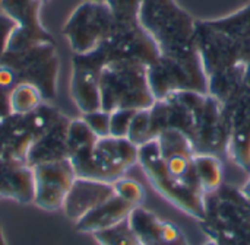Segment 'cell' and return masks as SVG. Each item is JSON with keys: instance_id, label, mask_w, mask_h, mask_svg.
<instances>
[{"instance_id": "cell-1", "label": "cell", "mask_w": 250, "mask_h": 245, "mask_svg": "<svg viewBox=\"0 0 250 245\" xmlns=\"http://www.w3.org/2000/svg\"><path fill=\"white\" fill-rule=\"evenodd\" d=\"M151 133L157 139L164 130H177L196 153H227L230 127L224 105L209 94L177 91L157 99L149 108Z\"/></svg>"}, {"instance_id": "cell-2", "label": "cell", "mask_w": 250, "mask_h": 245, "mask_svg": "<svg viewBox=\"0 0 250 245\" xmlns=\"http://www.w3.org/2000/svg\"><path fill=\"white\" fill-rule=\"evenodd\" d=\"M139 20L160 50V57L205 72L196 47V20L176 0H142Z\"/></svg>"}, {"instance_id": "cell-3", "label": "cell", "mask_w": 250, "mask_h": 245, "mask_svg": "<svg viewBox=\"0 0 250 245\" xmlns=\"http://www.w3.org/2000/svg\"><path fill=\"white\" fill-rule=\"evenodd\" d=\"M199 226L218 244L250 245V203L242 188L221 184L205 194V218Z\"/></svg>"}, {"instance_id": "cell-4", "label": "cell", "mask_w": 250, "mask_h": 245, "mask_svg": "<svg viewBox=\"0 0 250 245\" xmlns=\"http://www.w3.org/2000/svg\"><path fill=\"white\" fill-rule=\"evenodd\" d=\"M101 110H145L155 104L148 80V66L138 60H114L100 73Z\"/></svg>"}, {"instance_id": "cell-5", "label": "cell", "mask_w": 250, "mask_h": 245, "mask_svg": "<svg viewBox=\"0 0 250 245\" xmlns=\"http://www.w3.org/2000/svg\"><path fill=\"white\" fill-rule=\"evenodd\" d=\"M138 164L142 167L148 181L167 202L195 218L198 222L205 218V196L176 181L167 171L158 142L152 139L138 148Z\"/></svg>"}, {"instance_id": "cell-6", "label": "cell", "mask_w": 250, "mask_h": 245, "mask_svg": "<svg viewBox=\"0 0 250 245\" xmlns=\"http://www.w3.org/2000/svg\"><path fill=\"white\" fill-rule=\"evenodd\" d=\"M0 64L15 72L18 83L37 86L44 101L56 98L60 60L54 42H41L21 53H6Z\"/></svg>"}, {"instance_id": "cell-7", "label": "cell", "mask_w": 250, "mask_h": 245, "mask_svg": "<svg viewBox=\"0 0 250 245\" xmlns=\"http://www.w3.org/2000/svg\"><path fill=\"white\" fill-rule=\"evenodd\" d=\"M114 16L107 1L85 0L69 16L63 35L75 54L95 51L111 34Z\"/></svg>"}, {"instance_id": "cell-8", "label": "cell", "mask_w": 250, "mask_h": 245, "mask_svg": "<svg viewBox=\"0 0 250 245\" xmlns=\"http://www.w3.org/2000/svg\"><path fill=\"white\" fill-rule=\"evenodd\" d=\"M34 175V205L45 212L63 209L66 196L76 178L70 159L31 167Z\"/></svg>"}, {"instance_id": "cell-9", "label": "cell", "mask_w": 250, "mask_h": 245, "mask_svg": "<svg viewBox=\"0 0 250 245\" xmlns=\"http://www.w3.org/2000/svg\"><path fill=\"white\" fill-rule=\"evenodd\" d=\"M223 105L230 127L227 155L250 174V82L246 80Z\"/></svg>"}, {"instance_id": "cell-10", "label": "cell", "mask_w": 250, "mask_h": 245, "mask_svg": "<svg viewBox=\"0 0 250 245\" xmlns=\"http://www.w3.org/2000/svg\"><path fill=\"white\" fill-rule=\"evenodd\" d=\"M41 0H1V10L16 23V29L10 37L7 51L19 53L41 42H54L51 34L41 23Z\"/></svg>"}, {"instance_id": "cell-11", "label": "cell", "mask_w": 250, "mask_h": 245, "mask_svg": "<svg viewBox=\"0 0 250 245\" xmlns=\"http://www.w3.org/2000/svg\"><path fill=\"white\" fill-rule=\"evenodd\" d=\"M103 67L104 61L97 51L73 56L70 95L82 114L101 110L100 73Z\"/></svg>"}, {"instance_id": "cell-12", "label": "cell", "mask_w": 250, "mask_h": 245, "mask_svg": "<svg viewBox=\"0 0 250 245\" xmlns=\"http://www.w3.org/2000/svg\"><path fill=\"white\" fill-rule=\"evenodd\" d=\"M127 219L142 245H189L177 225L160 219L155 213L141 206L135 207Z\"/></svg>"}, {"instance_id": "cell-13", "label": "cell", "mask_w": 250, "mask_h": 245, "mask_svg": "<svg viewBox=\"0 0 250 245\" xmlns=\"http://www.w3.org/2000/svg\"><path fill=\"white\" fill-rule=\"evenodd\" d=\"M114 194V186L110 183L76 177L63 205L64 215L70 221L78 222L85 215H88L89 212L101 206L104 202L111 199Z\"/></svg>"}, {"instance_id": "cell-14", "label": "cell", "mask_w": 250, "mask_h": 245, "mask_svg": "<svg viewBox=\"0 0 250 245\" xmlns=\"http://www.w3.org/2000/svg\"><path fill=\"white\" fill-rule=\"evenodd\" d=\"M75 174L78 178H86L101 183H116L123 178L127 172L123 167H120L114 158L98 143L94 148L79 152L69 158Z\"/></svg>"}, {"instance_id": "cell-15", "label": "cell", "mask_w": 250, "mask_h": 245, "mask_svg": "<svg viewBox=\"0 0 250 245\" xmlns=\"http://www.w3.org/2000/svg\"><path fill=\"white\" fill-rule=\"evenodd\" d=\"M70 120L64 115L42 136L32 142L26 153V165L34 167L44 162L69 159L67 152V129Z\"/></svg>"}, {"instance_id": "cell-16", "label": "cell", "mask_w": 250, "mask_h": 245, "mask_svg": "<svg viewBox=\"0 0 250 245\" xmlns=\"http://www.w3.org/2000/svg\"><path fill=\"white\" fill-rule=\"evenodd\" d=\"M132 203L114 194L111 199L104 202L101 206L85 215L82 219L75 222V229L82 234H94L103 229H107L125 219L129 218L130 212L135 209Z\"/></svg>"}, {"instance_id": "cell-17", "label": "cell", "mask_w": 250, "mask_h": 245, "mask_svg": "<svg viewBox=\"0 0 250 245\" xmlns=\"http://www.w3.org/2000/svg\"><path fill=\"white\" fill-rule=\"evenodd\" d=\"M193 162L204 194L214 193L223 184V165L220 158L214 153H195Z\"/></svg>"}, {"instance_id": "cell-18", "label": "cell", "mask_w": 250, "mask_h": 245, "mask_svg": "<svg viewBox=\"0 0 250 245\" xmlns=\"http://www.w3.org/2000/svg\"><path fill=\"white\" fill-rule=\"evenodd\" d=\"M44 102V98L37 86L19 82L10 91V110L13 115H26L37 110Z\"/></svg>"}, {"instance_id": "cell-19", "label": "cell", "mask_w": 250, "mask_h": 245, "mask_svg": "<svg viewBox=\"0 0 250 245\" xmlns=\"http://www.w3.org/2000/svg\"><path fill=\"white\" fill-rule=\"evenodd\" d=\"M98 137L97 134L89 129V126L85 123L83 118H76L70 120L69 129H67V152L69 158L88 151L95 146Z\"/></svg>"}, {"instance_id": "cell-20", "label": "cell", "mask_w": 250, "mask_h": 245, "mask_svg": "<svg viewBox=\"0 0 250 245\" xmlns=\"http://www.w3.org/2000/svg\"><path fill=\"white\" fill-rule=\"evenodd\" d=\"M92 237L98 245H142L132 229L129 219H125L107 229L94 232Z\"/></svg>"}, {"instance_id": "cell-21", "label": "cell", "mask_w": 250, "mask_h": 245, "mask_svg": "<svg viewBox=\"0 0 250 245\" xmlns=\"http://www.w3.org/2000/svg\"><path fill=\"white\" fill-rule=\"evenodd\" d=\"M127 139L135 143L138 148L149 140H152V133H151V118H149V108L145 110H138L133 121L130 124Z\"/></svg>"}, {"instance_id": "cell-22", "label": "cell", "mask_w": 250, "mask_h": 245, "mask_svg": "<svg viewBox=\"0 0 250 245\" xmlns=\"http://www.w3.org/2000/svg\"><path fill=\"white\" fill-rule=\"evenodd\" d=\"M113 186H114V191L119 197L125 199L126 202L132 203L136 207L141 206V203L145 197V193H144L142 186L138 181L123 177V178L117 180L116 183H113Z\"/></svg>"}, {"instance_id": "cell-23", "label": "cell", "mask_w": 250, "mask_h": 245, "mask_svg": "<svg viewBox=\"0 0 250 245\" xmlns=\"http://www.w3.org/2000/svg\"><path fill=\"white\" fill-rule=\"evenodd\" d=\"M138 110L122 108L110 113V136L113 137H127L130 124Z\"/></svg>"}, {"instance_id": "cell-24", "label": "cell", "mask_w": 250, "mask_h": 245, "mask_svg": "<svg viewBox=\"0 0 250 245\" xmlns=\"http://www.w3.org/2000/svg\"><path fill=\"white\" fill-rule=\"evenodd\" d=\"M82 118L89 126V129L97 134L98 139L110 136V113L104 110H97L92 113L82 114Z\"/></svg>"}, {"instance_id": "cell-25", "label": "cell", "mask_w": 250, "mask_h": 245, "mask_svg": "<svg viewBox=\"0 0 250 245\" xmlns=\"http://www.w3.org/2000/svg\"><path fill=\"white\" fill-rule=\"evenodd\" d=\"M18 23L4 12H0V63L7 51V45Z\"/></svg>"}, {"instance_id": "cell-26", "label": "cell", "mask_w": 250, "mask_h": 245, "mask_svg": "<svg viewBox=\"0 0 250 245\" xmlns=\"http://www.w3.org/2000/svg\"><path fill=\"white\" fill-rule=\"evenodd\" d=\"M12 115L10 110V91L0 86V120Z\"/></svg>"}, {"instance_id": "cell-27", "label": "cell", "mask_w": 250, "mask_h": 245, "mask_svg": "<svg viewBox=\"0 0 250 245\" xmlns=\"http://www.w3.org/2000/svg\"><path fill=\"white\" fill-rule=\"evenodd\" d=\"M242 191H243V194L246 196V199L249 200V203H250V174H249L248 181H246V183H245V186L242 187Z\"/></svg>"}, {"instance_id": "cell-28", "label": "cell", "mask_w": 250, "mask_h": 245, "mask_svg": "<svg viewBox=\"0 0 250 245\" xmlns=\"http://www.w3.org/2000/svg\"><path fill=\"white\" fill-rule=\"evenodd\" d=\"M0 245H7L6 244V240H4V234H3V228L0 225Z\"/></svg>"}, {"instance_id": "cell-29", "label": "cell", "mask_w": 250, "mask_h": 245, "mask_svg": "<svg viewBox=\"0 0 250 245\" xmlns=\"http://www.w3.org/2000/svg\"><path fill=\"white\" fill-rule=\"evenodd\" d=\"M204 245H218V244H217V241H214V240H208V241H207Z\"/></svg>"}, {"instance_id": "cell-30", "label": "cell", "mask_w": 250, "mask_h": 245, "mask_svg": "<svg viewBox=\"0 0 250 245\" xmlns=\"http://www.w3.org/2000/svg\"><path fill=\"white\" fill-rule=\"evenodd\" d=\"M41 1H42V3H47V1H48V0H41Z\"/></svg>"}, {"instance_id": "cell-31", "label": "cell", "mask_w": 250, "mask_h": 245, "mask_svg": "<svg viewBox=\"0 0 250 245\" xmlns=\"http://www.w3.org/2000/svg\"><path fill=\"white\" fill-rule=\"evenodd\" d=\"M217 244H218V243H217ZM218 245H223V244H218Z\"/></svg>"}, {"instance_id": "cell-32", "label": "cell", "mask_w": 250, "mask_h": 245, "mask_svg": "<svg viewBox=\"0 0 250 245\" xmlns=\"http://www.w3.org/2000/svg\"><path fill=\"white\" fill-rule=\"evenodd\" d=\"M0 121H1V120H0Z\"/></svg>"}]
</instances>
